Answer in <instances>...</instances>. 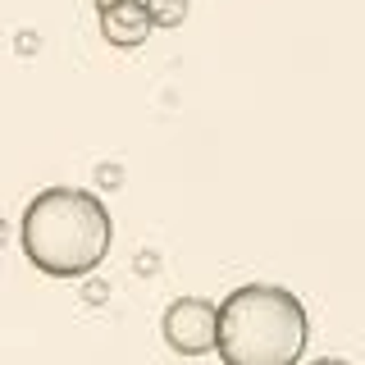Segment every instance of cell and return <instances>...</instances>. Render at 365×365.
<instances>
[{
    "label": "cell",
    "instance_id": "cell-4",
    "mask_svg": "<svg viewBox=\"0 0 365 365\" xmlns=\"http://www.w3.org/2000/svg\"><path fill=\"white\" fill-rule=\"evenodd\" d=\"M151 32H155V23H151V14H146V5H137V0H123V5L101 9V37H106L110 46H119V51L142 46Z\"/></svg>",
    "mask_w": 365,
    "mask_h": 365
},
{
    "label": "cell",
    "instance_id": "cell-10",
    "mask_svg": "<svg viewBox=\"0 0 365 365\" xmlns=\"http://www.w3.org/2000/svg\"><path fill=\"white\" fill-rule=\"evenodd\" d=\"M311 365H347V361H338V356H324V361H311Z\"/></svg>",
    "mask_w": 365,
    "mask_h": 365
},
{
    "label": "cell",
    "instance_id": "cell-7",
    "mask_svg": "<svg viewBox=\"0 0 365 365\" xmlns=\"http://www.w3.org/2000/svg\"><path fill=\"white\" fill-rule=\"evenodd\" d=\"M96 182H101L106 192L123 187V169H119V165H101V169H96Z\"/></svg>",
    "mask_w": 365,
    "mask_h": 365
},
{
    "label": "cell",
    "instance_id": "cell-8",
    "mask_svg": "<svg viewBox=\"0 0 365 365\" xmlns=\"http://www.w3.org/2000/svg\"><path fill=\"white\" fill-rule=\"evenodd\" d=\"M32 51H41V37L37 32H19V55H32Z\"/></svg>",
    "mask_w": 365,
    "mask_h": 365
},
{
    "label": "cell",
    "instance_id": "cell-6",
    "mask_svg": "<svg viewBox=\"0 0 365 365\" xmlns=\"http://www.w3.org/2000/svg\"><path fill=\"white\" fill-rule=\"evenodd\" d=\"M83 302H87V306H106V302H110V283H101V279H91V274H87Z\"/></svg>",
    "mask_w": 365,
    "mask_h": 365
},
{
    "label": "cell",
    "instance_id": "cell-5",
    "mask_svg": "<svg viewBox=\"0 0 365 365\" xmlns=\"http://www.w3.org/2000/svg\"><path fill=\"white\" fill-rule=\"evenodd\" d=\"M146 14L155 28H178L187 19V0H146Z\"/></svg>",
    "mask_w": 365,
    "mask_h": 365
},
{
    "label": "cell",
    "instance_id": "cell-3",
    "mask_svg": "<svg viewBox=\"0 0 365 365\" xmlns=\"http://www.w3.org/2000/svg\"><path fill=\"white\" fill-rule=\"evenodd\" d=\"M160 334L178 356H205L220 342V306L205 302V297H178L160 319Z\"/></svg>",
    "mask_w": 365,
    "mask_h": 365
},
{
    "label": "cell",
    "instance_id": "cell-1",
    "mask_svg": "<svg viewBox=\"0 0 365 365\" xmlns=\"http://www.w3.org/2000/svg\"><path fill=\"white\" fill-rule=\"evenodd\" d=\"M23 256L51 279H87L110 256L114 224L96 192L46 187L23 205Z\"/></svg>",
    "mask_w": 365,
    "mask_h": 365
},
{
    "label": "cell",
    "instance_id": "cell-2",
    "mask_svg": "<svg viewBox=\"0 0 365 365\" xmlns=\"http://www.w3.org/2000/svg\"><path fill=\"white\" fill-rule=\"evenodd\" d=\"M311 324L297 292L274 283H247L220 302V351L224 365H297L306 356Z\"/></svg>",
    "mask_w": 365,
    "mask_h": 365
},
{
    "label": "cell",
    "instance_id": "cell-11",
    "mask_svg": "<svg viewBox=\"0 0 365 365\" xmlns=\"http://www.w3.org/2000/svg\"><path fill=\"white\" fill-rule=\"evenodd\" d=\"M9 242V228H5V220H0V247H5Z\"/></svg>",
    "mask_w": 365,
    "mask_h": 365
},
{
    "label": "cell",
    "instance_id": "cell-9",
    "mask_svg": "<svg viewBox=\"0 0 365 365\" xmlns=\"http://www.w3.org/2000/svg\"><path fill=\"white\" fill-rule=\"evenodd\" d=\"M110 5H123V0H96V9H110ZM137 5H146V0H137Z\"/></svg>",
    "mask_w": 365,
    "mask_h": 365
}]
</instances>
